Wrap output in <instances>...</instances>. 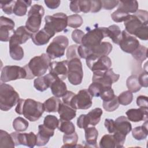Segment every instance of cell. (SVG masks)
<instances>
[{
    "label": "cell",
    "mask_w": 148,
    "mask_h": 148,
    "mask_svg": "<svg viewBox=\"0 0 148 148\" xmlns=\"http://www.w3.org/2000/svg\"><path fill=\"white\" fill-rule=\"evenodd\" d=\"M43 124L47 127L52 130H55L58 128L59 124V120L54 115H47L43 120Z\"/></svg>",
    "instance_id": "cell-46"
},
{
    "label": "cell",
    "mask_w": 148,
    "mask_h": 148,
    "mask_svg": "<svg viewBox=\"0 0 148 148\" xmlns=\"http://www.w3.org/2000/svg\"><path fill=\"white\" fill-rule=\"evenodd\" d=\"M68 76L69 83L75 86L80 84L83 80V71L80 58H75L68 61Z\"/></svg>",
    "instance_id": "cell-9"
},
{
    "label": "cell",
    "mask_w": 148,
    "mask_h": 148,
    "mask_svg": "<svg viewBox=\"0 0 148 148\" xmlns=\"http://www.w3.org/2000/svg\"><path fill=\"white\" fill-rule=\"evenodd\" d=\"M16 112L23 115L25 118L31 121L38 120L42 116L44 111V104L32 99H20L15 108Z\"/></svg>",
    "instance_id": "cell-1"
},
{
    "label": "cell",
    "mask_w": 148,
    "mask_h": 148,
    "mask_svg": "<svg viewBox=\"0 0 148 148\" xmlns=\"http://www.w3.org/2000/svg\"><path fill=\"white\" fill-rule=\"evenodd\" d=\"M68 60L51 62L49 68V73L62 80H65L67 77L68 72Z\"/></svg>",
    "instance_id": "cell-17"
},
{
    "label": "cell",
    "mask_w": 148,
    "mask_h": 148,
    "mask_svg": "<svg viewBox=\"0 0 148 148\" xmlns=\"http://www.w3.org/2000/svg\"><path fill=\"white\" fill-rule=\"evenodd\" d=\"M115 144H116V148H121L123 147V145L124 144L126 136L124 134H123L119 132L115 131L114 132V134L113 135Z\"/></svg>",
    "instance_id": "cell-49"
},
{
    "label": "cell",
    "mask_w": 148,
    "mask_h": 148,
    "mask_svg": "<svg viewBox=\"0 0 148 148\" xmlns=\"http://www.w3.org/2000/svg\"><path fill=\"white\" fill-rule=\"evenodd\" d=\"M75 95V94L74 92H73L72 91H67L65 93V94L62 97V101L64 103L66 104L67 105L70 106L71 105V100L72 99V98L73 97V96Z\"/></svg>",
    "instance_id": "cell-60"
},
{
    "label": "cell",
    "mask_w": 148,
    "mask_h": 148,
    "mask_svg": "<svg viewBox=\"0 0 148 148\" xmlns=\"http://www.w3.org/2000/svg\"><path fill=\"white\" fill-rule=\"evenodd\" d=\"M106 87H104L102 84L98 82H92L88 87V90L92 97H100L102 91Z\"/></svg>",
    "instance_id": "cell-42"
},
{
    "label": "cell",
    "mask_w": 148,
    "mask_h": 148,
    "mask_svg": "<svg viewBox=\"0 0 148 148\" xmlns=\"http://www.w3.org/2000/svg\"><path fill=\"white\" fill-rule=\"evenodd\" d=\"M15 143L10 134L2 130H0V147H14Z\"/></svg>",
    "instance_id": "cell-35"
},
{
    "label": "cell",
    "mask_w": 148,
    "mask_h": 148,
    "mask_svg": "<svg viewBox=\"0 0 148 148\" xmlns=\"http://www.w3.org/2000/svg\"><path fill=\"white\" fill-rule=\"evenodd\" d=\"M84 34H85L83 31L76 29L72 31V39L75 43L77 44H82V40Z\"/></svg>",
    "instance_id": "cell-54"
},
{
    "label": "cell",
    "mask_w": 148,
    "mask_h": 148,
    "mask_svg": "<svg viewBox=\"0 0 148 148\" xmlns=\"http://www.w3.org/2000/svg\"><path fill=\"white\" fill-rule=\"evenodd\" d=\"M85 138L87 147H97V138L98 136V130L94 126H88L84 129Z\"/></svg>",
    "instance_id": "cell-26"
},
{
    "label": "cell",
    "mask_w": 148,
    "mask_h": 148,
    "mask_svg": "<svg viewBox=\"0 0 148 148\" xmlns=\"http://www.w3.org/2000/svg\"><path fill=\"white\" fill-rule=\"evenodd\" d=\"M125 114L128 119L131 121L139 122L147 120V108L130 109L126 112Z\"/></svg>",
    "instance_id": "cell-21"
},
{
    "label": "cell",
    "mask_w": 148,
    "mask_h": 148,
    "mask_svg": "<svg viewBox=\"0 0 148 148\" xmlns=\"http://www.w3.org/2000/svg\"><path fill=\"white\" fill-rule=\"evenodd\" d=\"M58 129L64 134H71L75 132V127L73 123L70 121L59 120Z\"/></svg>",
    "instance_id": "cell-38"
},
{
    "label": "cell",
    "mask_w": 148,
    "mask_h": 148,
    "mask_svg": "<svg viewBox=\"0 0 148 148\" xmlns=\"http://www.w3.org/2000/svg\"><path fill=\"white\" fill-rule=\"evenodd\" d=\"M78 45H73L70 46L67 49L66 51V58L68 60H72L73 58H80L77 53V48H78Z\"/></svg>",
    "instance_id": "cell-50"
},
{
    "label": "cell",
    "mask_w": 148,
    "mask_h": 148,
    "mask_svg": "<svg viewBox=\"0 0 148 148\" xmlns=\"http://www.w3.org/2000/svg\"><path fill=\"white\" fill-rule=\"evenodd\" d=\"M80 12L88 13L91 11V3L90 0H79Z\"/></svg>",
    "instance_id": "cell-53"
},
{
    "label": "cell",
    "mask_w": 148,
    "mask_h": 148,
    "mask_svg": "<svg viewBox=\"0 0 148 148\" xmlns=\"http://www.w3.org/2000/svg\"><path fill=\"white\" fill-rule=\"evenodd\" d=\"M28 121L21 117H16L13 121V127L14 130L18 132L25 131L28 128Z\"/></svg>",
    "instance_id": "cell-40"
},
{
    "label": "cell",
    "mask_w": 148,
    "mask_h": 148,
    "mask_svg": "<svg viewBox=\"0 0 148 148\" xmlns=\"http://www.w3.org/2000/svg\"><path fill=\"white\" fill-rule=\"evenodd\" d=\"M104 125L109 133L112 134L115 132V123L114 120L111 119H106Z\"/></svg>",
    "instance_id": "cell-56"
},
{
    "label": "cell",
    "mask_w": 148,
    "mask_h": 148,
    "mask_svg": "<svg viewBox=\"0 0 148 148\" xmlns=\"http://www.w3.org/2000/svg\"><path fill=\"white\" fill-rule=\"evenodd\" d=\"M92 96L87 89L80 90L72 98L70 106L75 109H88L92 106Z\"/></svg>",
    "instance_id": "cell-12"
},
{
    "label": "cell",
    "mask_w": 148,
    "mask_h": 148,
    "mask_svg": "<svg viewBox=\"0 0 148 148\" xmlns=\"http://www.w3.org/2000/svg\"><path fill=\"white\" fill-rule=\"evenodd\" d=\"M118 10L127 13H135L138 10V3L136 1H119Z\"/></svg>",
    "instance_id": "cell-30"
},
{
    "label": "cell",
    "mask_w": 148,
    "mask_h": 148,
    "mask_svg": "<svg viewBox=\"0 0 148 148\" xmlns=\"http://www.w3.org/2000/svg\"><path fill=\"white\" fill-rule=\"evenodd\" d=\"M86 60L87 66L93 72L95 71H106L112 65V61L107 56H97L91 54Z\"/></svg>",
    "instance_id": "cell-11"
},
{
    "label": "cell",
    "mask_w": 148,
    "mask_h": 148,
    "mask_svg": "<svg viewBox=\"0 0 148 148\" xmlns=\"http://www.w3.org/2000/svg\"><path fill=\"white\" fill-rule=\"evenodd\" d=\"M61 102V100L57 97H51L49 98L43 103L45 111L49 113L58 112Z\"/></svg>",
    "instance_id": "cell-33"
},
{
    "label": "cell",
    "mask_w": 148,
    "mask_h": 148,
    "mask_svg": "<svg viewBox=\"0 0 148 148\" xmlns=\"http://www.w3.org/2000/svg\"><path fill=\"white\" fill-rule=\"evenodd\" d=\"M119 77V74L115 73L113 69L109 68L105 71L94 72L92 82L99 83L104 87H112V84L117 82Z\"/></svg>",
    "instance_id": "cell-13"
},
{
    "label": "cell",
    "mask_w": 148,
    "mask_h": 148,
    "mask_svg": "<svg viewBox=\"0 0 148 148\" xmlns=\"http://www.w3.org/2000/svg\"><path fill=\"white\" fill-rule=\"evenodd\" d=\"M44 14V8L39 4L32 5L28 11L25 27L32 34L39 31L42 23V18Z\"/></svg>",
    "instance_id": "cell-5"
},
{
    "label": "cell",
    "mask_w": 148,
    "mask_h": 148,
    "mask_svg": "<svg viewBox=\"0 0 148 148\" xmlns=\"http://www.w3.org/2000/svg\"><path fill=\"white\" fill-rule=\"evenodd\" d=\"M91 8L90 12L92 13H97L100 11L102 7L101 1L99 0H92L91 1Z\"/></svg>",
    "instance_id": "cell-57"
},
{
    "label": "cell",
    "mask_w": 148,
    "mask_h": 148,
    "mask_svg": "<svg viewBox=\"0 0 148 148\" xmlns=\"http://www.w3.org/2000/svg\"><path fill=\"white\" fill-rule=\"evenodd\" d=\"M68 38L64 35L55 37L46 49V54L50 59H56L62 57L68 46Z\"/></svg>",
    "instance_id": "cell-6"
},
{
    "label": "cell",
    "mask_w": 148,
    "mask_h": 148,
    "mask_svg": "<svg viewBox=\"0 0 148 148\" xmlns=\"http://www.w3.org/2000/svg\"><path fill=\"white\" fill-rule=\"evenodd\" d=\"M114 123L115 131L127 135L132 130V125L130 120L124 116L117 117L114 121Z\"/></svg>",
    "instance_id": "cell-24"
},
{
    "label": "cell",
    "mask_w": 148,
    "mask_h": 148,
    "mask_svg": "<svg viewBox=\"0 0 148 148\" xmlns=\"http://www.w3.org/2000/svg\"><path fill=\"white\" fill-rule=\"evenodd\" d=\"M32 34V33L29 31L25 26H20L15 30L9 42L18 45L23 44L31 38Z\"/></svg>",
    "instance_id": "cell-20"
},
{
    "label": "cell",
    "mask_w": 148,
    "mask_h": 148,
    "mask_svg": "<svg viewBox=\"0 0 148 148\" xmlns=\"http://www.w3.org/2000/svg\"><path fill=\"white\" fill-rule=\"evenodd\" d=\"M147 71L143 72L141 73L138 77V80L141 87H147L148 86V81H147Z\"/></svg>",
    "instance_id": "cell-59"
},
{
    "label": "cell",
    "mask_w": 148,
    "mask_h": 148,
    "mask_svg": "<svg viewBox=\"0 0 148 148\" xmlns=\"http://www.w3.org/2000/svg\"><path fill=\"white\" fill-rule=\"evenodd\" d=\"M147 120L145 121L144 124L142 125L135 127L132 129V134L134 139L137 140H144L146 138L148 135V130H147Z\"/></svg>",
    "instance_id": "cell-31"
},
{
    "label": "cell",
    "mask_w": 148,
    "mask_h": 148,
    "mask_svg": "<svg viewBox=\"0 0 148 148\" xmlns=\"http://www.w3.org/2000/svg\"><path fill=\"white\" fill-rule=\"evenodd\" d=\"M9 54L12 59L20 61L24 57L23 49L17 43L9 42Z\"/></svg>",
    "instance_id": "cell-32"
},
{
    "label": "cell",
    "mask_w": 148,
    "mask_h": 148,
    "mask_svg": "<svg viewBox=\"0 0 148 148\" xmlns=\"http://www.w3.org/2000/svg\"><path fill=\"white\" fill-rule=\"evenodd\" d=\"M113 46L111 43L107 42H102L99 45L95 46L91 49H88L91 55H95L97 56H107L112 51Z\"/></svg>",
    "instance_id": "cell-27"
},
{
    "label": "cell",
    "mask_w": 148,
    "mask_h": 148,
    "mask_svg": "<svg viewBox=\"0 0 148 148\" xmlns=\"http://www.w3.org/2000/svg\"><path fill=\"white\" fill-rule=\"evenodd\" d=\"M54 35L55 33L53 32L46 28H43L37 32L32 34L31 38L35 45L42 46L47 43Z\"/></svg>",
    "instance_id": "cell-18"
},
{
    "label": "cell",
    "mask_w": 148,
    "mask_h": 148,
    "mask_svg": "<svg viewBox=\"0 0 148 148\" xmlns=\"http://www.w3.org/2000/svg\"><path fill=\"white\" fill-rule=\"evenodd\" d=\"M126 84L128 90L134 93L139 91L142 87L138 80V76L136 75H132L129 76L127 79Z\"/></svg>",
    "instance_id": "cell-36"
},
{
    "label": "cell",
    "mask_w": 148,
    "mask_h": 148,
    "mask_svg": "<svg viewBox=\"0 0 148 148\" xmlns=\"http://www.w3.org/2000/svg\"><path fill=\"white\" fill-rule=\"evenodd\" d=\"M78 140V136L76 132L71 134H64L63 136L64 145L62 147H76Z\"/></svg>",
    "instance_id": "cell-39"
},
{
    "label": "cell",
    "mask_w": 148,
    "mask_h": 148,
    "mask_svg": "<svg viewBox=\"0 0 148 148\" xmlns=\"http://www.w3.org/2000/svg\"><path fill=\"white\" fill-rule=\"evenodd\" d=\"M136 104L140 108H147V97L145 95H139L136 98Z\"/></svg>",
    "instance_id": "cell-58"
},
{
    "label": "cell",
    "mask_w": 148,
    "mask_h": 148,
    "mask_svg": "<svg viewBox=\"0 0 148 148\" xmlns=\"http://www.w3.org/2000/svg\"><path fill=\"white\" fill-rule=\"evenodd\" d=\"M119 45L123 51L130 54L136 50L140 45L139 40L135 37L130 35L125 30L122 31L121 39Z\"/></svg>",
    "instance_id": "cell-16"
},
{
    "label": "cell",
    "mask_w": 148,
    "mask_h": 148,
    "mask_svg": "<svg viewBox=\"0 0 148 148\" xmlns=\"http://www.w3.org/2000/svg\"><path fill=\"white\" fill-rule=\"evenodd\" d=\"M106 27H95L89 30L83 36L82 45L88 49H91L99 45L102 40L106 37Z\"/></svg>",
    "instance_id": "cell-8"
},
{
    "label": "cell",
    "mask_w": 148,
    "mask_h": 148,
    "mask_svg": "<svg viewBox=\"0 0 148 148\" xmlns=\"http://www.w3.org/2000/svg\"><path fill=\"white\" fill-rule=\"evenodd\" d=\"M46 28L54 33L64 31L68 25V16L64 13H56L51 16H46L45 18Z\"/></svg>",
    "instance_id": "cell-7"
},
{
    "label": "cell",
    "mask_w": 148,
    "mask_h": 148,
    "mask_svg": "<svg viewBox=\"0 0 148 148\" xmlns=\"http://www.w3.org/2000/svg\"><path fill=\"white\" fill-rule=\"evenodd\" d=\"M16 146L24 145L29 147H34L36 143V135L32 132L29 133H19L17 132L10 134Z\"/></svg>",
    "instance_id": "cell-15"
},
{
    "label": "cell",
    "mask_w": 148,
    "mask_h": 148,
    "mask_svg": "<svg viewBox=\"0 0 148 148\" xmlns=\"http://www.w3.org/2000/svg\"><path fill=\"white\" fill-rule=\"evenodd\" d=\"M102 7L106 10H112L119 5V1H101Z\"/></svg>",
    "instance_id": "cell-55"
},
{
    "label": "cell",
    "mask_w": 148,
    "mask_h": 148,
    "mask_svg": "<svg viewBox=\"0 0 148 148\" xmlns=\"http://www.w3.org/2000/svg\"><path fill=\"white\" fill-rule=\"evenodd\" d=\"M147 24L148 12L143 10H138L134 14H130L124 23L125 31L131 35H135L140 28Z\"/></svg>",
    "instance_id": "cell-4"
},
{
    "label": "cell",
    "mask_w": 148,
    "mask_h": 148,
    "mask_svg": "<svg viewBox=\"0 0 148 148\" xmlns=\"http://www.w3.org/2000/svg\"><path fill=\"white\" fill-rule=\"evenodd\" d=\"M70 9L72 12L74 13H80V8H79V0L78 1H72L70 2L69 5Z\"/></svg>",
    "instance_id": "cell-62"
},
{
    "label": "cell",
    "mask_w": 148,
    "mask_h": 148,
    "mask_svg": "<svg viewBox=\"0 0 148 148\" xmlns=\"http://www.w3.org/2000/svg\"><path fill=\"white\" fill-rule=\"evenodd\" d=\"M45 3L50 9H55L57 8L61 3L60 1L58 0H45Z\"/></svg>",
    "instance_id": "cell-61"
},
{
    "label": "cell",
    "mask_w": 148,
    "mask_h": 148,
    "mask_svg": "<svg viewBox=\"0 0 148 148\" xmlns=\"http://www.w3.org/2000/svg\"><path fill=\"white\" fill-rule=\"evenodd\" d=\"M130 14L129 13H125L123 11L117 9L111 14V17L112 20L116 23H120L122 21H125L129 17Z\"/></svg>",
    "instance_id": "cell-48"
},
{
    "label": "cell",
    "mask_w": 148,
    "mask_h": 148,
    "mask_svg": "<svg viewBox=\"0 0 148 148\" xmlns=\"http://www.w3.org/2000/svg\"><path fill=\"white\" fill-rule=\"evenodd\" d=\"M83 23L81 16L75 14L68 16V25L73 28H77L80 27Z\"/></svg>",
    "instance_id": "cell-44"
},
{
    "label": "cell",
    "mask_w": 148,
    "mask_h": 148,
    "mask_svg": "<svg viewBox=\"0 0 148 148\" xmlns=\"http://www.w3.org/2000/svg\"><path fill=\"white\" fill-rule=\"evenodd\" d=\"M16 1H1L0 7L3 12L6 14H12L13 13V8Z\"/></svg>",
    "instance_id": "cell-47"
},
{
    "label": "cell",
    "mask_w": 148,
    "mask_h": 148,
    "mask_svg": "<svg viewBox=\"0 0 148 148\" xmlns=\"http://www.w3.org/2000/svg\"><path fill=\"white\" fill-rule=\"evenodd\" d=\"M77 125L80 128H84L90 126L87 114H81L77 119Z\"/></svg>",
    "instance_id": "cell-52"
},
{
    "label": "cell",
    "mask_w": 148,
    "mask_h": 148,
    "mask_svg": "<svg viewBox=\"0 0 148 148\" xmlns=\"http://www.w3.org/2000/svg\"><path fill=\"white\" fill-rule=\"evenodd\" d=\"M119 102L118 101V98L116 95H115L112 99L103 101V108L107 112H113L116 110L119 106Z\"/></svg>",
    "instance_id": "cell-43"
},
{
    "label": "cell",
    "mask_w": 148,
    "mask_h": 148,
    "mask_svg": "<svg viewBox=\"0 0 148 148\" xmlns=\"http://www.w3.org/2000/svg\"><path fill=\"white\" fill-rule=\"evenodd\" d=\"M58 113L60 115V119L64 121H70L76 116V109L62 102L60 104Z\"/></svg>",
    "instance_id": "cell-25"
},
{
    "label": "cell",
    "mask_w": 148,
    "mask_h": 148,
    "mask_svg": "<svg viewBox=\"0 0 148 148\" xmlns=\"http://www.w3.org/2000/svg\"><path fill=\"white\" fill-rule=\"evenodd\" d=\"M118 101L122 105H128L131 103L133 99L132 92L129 90L123 91L118 97Z\"/></svg>",
    "instance_id": "cell-45"
},
{
    "label": "cell",
    "mask_w": 148,
    "mask_h": 148,
    "mask_svg": "<svg viewBox=\"0 0 148 148\" xmlns=\"http://www.w3.org/2000/svg\"><path fill=\"white\" fill-rule=\"evenodd\" d=\"M56 76L48 73L45 76L37 77L34 81V86L39 91H44L50 87V84Z\"/></svg>",
    "instance_id": "cell-22"
},
{
    "label": "cell",
    "mask_w": 148,
    "mask_h": 148,
    "mask_svg": "<svg viewBox=\"0 0 148 148\" xmlns=\"http://www.w3.org/2000/svg\"><path fill=\"white\" fill-rule=\"evenodd\" d=\"M27 72L24 67L17 65H6L1 71V82L6 83L20 79H25Z\"/></svg>",
    "instance_id": "cell-10"
},
{
    "label": "cell",
    "mask_w": 148,
    "mask_h": 148,
    "mask_svg": "<svg viewBox=\"0 0 148 148\" xmlns=\"http://www.w3.org/2000/svg\"><path fill=\"white\" fill-rule=\"evenodd\" d=\"M50 88L53 95L57 98L62 97L68 91L66 84L57 77H55L52 81Z\"/></svg>",
    "instance_id": "cell-23"
},
{
    "label": "cell",
    "mask_w": 148,
    "mask_h": 148,
    "mask_svg": "<svg viewBox=\"0 0 148 148\" xmlns=\"http://www.w3.org/2000/svg\"><path fill=\"white\" fill-rule=\"evenodd\" d=\"M106 37L110 38L113 43L119 45L122 36V32L117 25H111L106 28Z\"/></svg>",
    "instance_id": "cell-29"
},
{
    "label": "cell",
    "mask_w": 148,
    "mask_h": 148,
    "mask_svg": "<svg viewBox=\"0 0 148 148\" xmlns=\"http://www.w3.org/2000/svg\"><path fill=\"white\" fill-rule=\"evenodd\" d=\"M50 62L51 59L45 53L31 58L28 64L23 66L27 72L25 79H32L45 75L49 69Z\"/></svg>",
    "instance_id": "cell-2"
},
{
    "label": "cell",
    "mask_w": 148,
    "mask_h": 148,
    "mask_svg": "<svg viewBox=\"0 0 148 148\" xmlns=\"http://www.w3.org/2000/svg\"><path fill=\"white\" fill-rule=\"evenodd\" d=\"M131 54L133 58L140 65L147 57V48L144 46L139 45L138 49Z\"/></svg>",
    "instance_id": "cell-37"
},
{
    "label": "cell",
    "mask_w": 148,
    "mask_h": 148,
    "mask_svg": "<svg viewBox=\"0 0 148 148\" xmlns=\"http://www.w3.org/2000/svg\"><path fill=\"white\" fill-rule=\"evenodd\" d=\"M14 22L11 18L5 16L0 17V40L2 42H8L14 32Z\"/></svg>",
    "instance_id": "cell-14"
},
{
    "label": "cell",
    "mask_w": 148,
    "mask_h": 148,
    "mask_svg": "<svg viewBox=\"0 0 148 148\" xmlns=\"http://www.w3.org/2000/svg\"><path fill=\"white\" fill-rule=\"evenodd\" d=\"M32 3L29 0H17L13 8V13L17 16H23L26 14L27 8L31 6Z\"/></svg>",
    "instance_id": "cell-28"
},
{
    "label": "cell",
    "mask_w": 148,
    "mask_h": 148,
    "mask_svg": "<svg viewBox=\"0 0 148 148\" xmlns=\"http://www.w3.org/2000/svg\"><path fill=\"white\" fill-rule=\"evenodd\" d=\"M54 134V130L49 128L44 124H40L38 126V132L36 135L37 146H43L47 143L50 137Z\"/></svg>",
    "instance_id": "cell-19"
},
{
    "label": "cell",
    "mask_w": 148,
    "mask_h": 148,
    "mask_svg": "<svg viewBox=\"0 0 148 148\" xmlns=\"http://www.w3.org/2000/svg\"><path fill=\"white\" fill-rule=\"evenodd\" d=\"M101 148H114L116 147L115 141L113 135L106 134L103 135L99 142Z\"/></svg>",
    "instance_id": "cell-41"
},
{
    "label": "cell",
    "mask_w": 148,
    "mask_h": 148,
    "mask_svg": "<svg viewBox=\"0 0 148 148\" xmlns=\"http://www.w3.org/2000/svg\"><path fill=\"white\" fill-rule=\"evenodd\" d=\"M115 96L114 91L112 87H106L103 89L101 94L100 95V98L103 101H107L112 99Z\"/></svg>",
    "instance_id": "cell-51"
},
{
    "label": "cell",
    "mask_w": 148,
    "mask_h": 148,
    "mask_svg": "<svg viewBox=\"0 0 148 148\" xmlns=\"http://www.w3.org/2000/svg\"><path fill=\"white\" fill-rule=\"evenodd\" d=\"M20 99L19 95L14 88L8 84H0V109L8 111L16 105Z\"/></svg>",
    "instance_id": "cell-3"
},
{
    "label": "cell",
    "mask_w": 148,
    "mask_h": 148,
    "mask_svg": "<svg viewBox=\"0 0 148 148\" xmlns=\"http://www.w3.org/2000/svg\"><path fill=\"white\" fill-rule=\"evenodd\" d=\"M102 113V110L99 108H96L89 112L87 114V116L90 126H95L98 124Z\"/></svg>",
    "instance_id": "cell-34"
}]
</instances>
